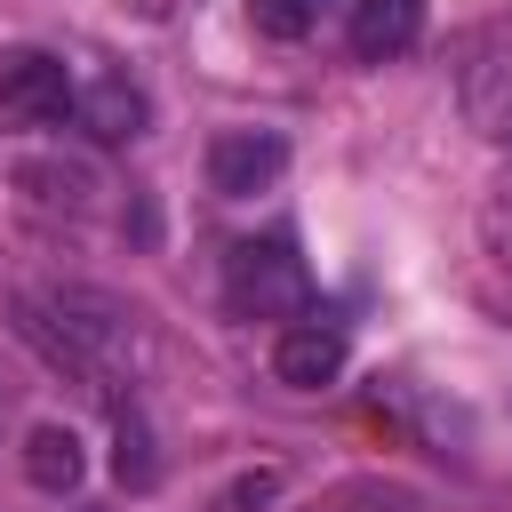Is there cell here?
I'll return each instance as SVG.
<instances>
[{
  "label": "cell",
  "instance_id": "6da1fadb",
  "mask_svg": "<svg viewBox=\"0 0 512 512\" xmlns=\"http://www.w3.org/2000/svg\"><path fill=\"white\" fill-rule=\"evenodd\" d=\"M224 296L248 320H304L312 312V272L288 240H240L224 256Z\"/></svg>",
  "mask_w": 512,
  "mask_h": 512
},
{
  "label": "cell",
  "instance_id": "7a4b0ae2",
  "mask_svg": "<svg viewBox=\"0 0 512 512\" xmlns=\"http://www.w3.org/2000/svg\"><path fill=\"white\" fill-rule=\"evenodd\" d=\"M40 312L72 336V352H80L96 376H112V368H128V360L144 352L136 312H128L120 296H104V288H48V296H40ZM104 392H112V384H104Z\"/></svg>",
  "mask_w": 512,
  "mask_h": 512
},
{
  "label": "cell",
  "instance_id": "3957f363",
  "mask_svg": "<svg viewBox=\"0 0 512 512\" xmlns=\"http://www.w3.org/2000/svg\"><path fill=\"white\" fill-rule=\"evenodd\" d=\"M72 104H80V80H72L64 56H48V48L0 56V120H16V128H56V120H72Z\"/></svg>",
  "mask_w": 512,
  "mask_h": 512
},
{
  "label": "cell",
  "instance_id": "277c9868",
  "mask_svg": "<svg viewBox=\"0 0 512 512\" xmlns=\"http://www.w3.org/2000/svg\"><path fill=\"white\" fill-rule=\"evenodd\" d=\"M280 168H288V136L280 128H216L208 136V192H224V200L272 192Z\"/></svg>",
  "mask_w": 512,
  "mask_h": 512
},
{
  "label": "cell",
  "instance_id": "5b68a950",
  "mask_svg": "<svg viewBox=\"0 0 512 512\" xmlns=\"http://www.w3.org/2000/svg\"><path fill=\"white\" fill-rule=\"evenodd\" d=\"M344 360H352L344 320L304 312V320H288V328L272 336V376H280L288 392H320V384H336V376H344Z\"/></svg>",
  "mask_w": 512,
  "mask_h": 512
},
{
  "label": "cell",
  "instance_id": "8992f818",
  "mask_svg": "<svg viewBox=\"0 0 512 512\" xmlns=\"http://www.w3.org/2000/svg\"><path fill=\"white\" fill-rule=\"evenodd\" d=\"M456 96H464V120L496 152H512V48H472L456 72Z\"/></svg>",
  "mask_w": 512,
  "mask_h": 512
},
{
  "label": "cell",
  "instance_id": "52a82bcc",
  "mask_svg": "<svg viewBox=\"0 0 512 512\" xmlns=\"http://www.w3.org/2000/svg\"><path fill=\"white\" fill-rule=\"evenodd\" d=\"M416 40H424V0H352V24H344L352 64H392Z\"/></svg>",
  "mask_w": 512,
  "mask_h": 512
},
{
  "label": "cell",
  "instance_id": "ba28073f",
  "mask_svg": "<svg viewBox=\"0 0 512 512\" xmlns=\"http://www.w3.org/2000/svg\"><path fill=\"white\" fill-rule=\"evenodd\" d=\"M472 240H480V272L496 280V296L512 304V160L480 184V208H472Z\"/></svg>",
  "mask_w": 512,
  "mask_h": 512
},
{
  "label": "cell",
  "instance_id": "9c48e42d",
  "mask_svg": "<svg viewBox=\"0 0 512 512\" xmlns=\"http://www.w3.org/2000/svg\"><path fill=\"white\" fill-rule=\"evenodd\" d=\"M104 400H112V472H120V488H136V496H144V488L160 480V456H152L144 400H136V392H120V384H112Z\"/></svg>",
  "mask_w": 512,
  "mask_h": 512
},
{
  "label": "cell",
  "instance_id": "30bf717a",
  "mask_svg": "<svg viewBox=\"0 0 512 512\" xmlns=\"http://www.w3.org/2000/svg\"><path fill=\"white\" fill-rule=\"evenodd\" d=\"M80 472H88V456H80V432L72 424H32L24 432V480L40 496H72Z\"/></svg>",
  "mask_w": 512,
  "mask_h": 512
},
{
  "label": "cell",
  "instance_id": "8fae6325",
  "mask_svg": "<svg viewBox=\"0 0 512 512\" xmlns=\"http://www.w3.org/2000/svg\"><path fill=\"white\" fill-rule=\"evenodd\" d=\"M80 128L96 136V144H128V136H144V96L120 80V72H104L96 88H80Z\"/></svg>",
  "mask_w": 512,
  "mask_h": 512
},
{
  "label": "cell",
  "instance_id": "7c38bea8",
  "mask_svg": "<svg viewBox=\"0 0 512 512\" xmlns=\"http://www.w3.org/2000/svg\"><path fill=\"white\" fill-rule=\"evenodd\" d=\"M16 184L40 200V208H88L96 200V176L80 160H16Z\"/></svg>",
  "mask_w": 512,
  "mask_h": 512
},
{
  "label": "cell",
  "instance_id": "4fadbf2b",
  "mask_svg": "<svg viewBox=\"0 0 512 512\" xmlns=\"http://www.w3.org/2000/svg\"><path fill=\"white\" fill-rule=\"evenodd\" d=\"M248 24L264 40H304L312 32V0H248Z\"/></svg>",
  "mask_w": 512,
  "mask_h": 512
},
{
  "label": "cell",
  "instance_id": "5bb4252c",
  "mask_svg": "<svg viewBox=\"0 0 512 512\" xmlns=\"http://www.w3.org/2000/svg\"><path fill=\"white\" fill-rule=\"evenodd\" d=\"M72 512H104V504H72Z\"/></svg>",
  "mask_w": 512,
  "mask_h": 512
}]
</instances>
